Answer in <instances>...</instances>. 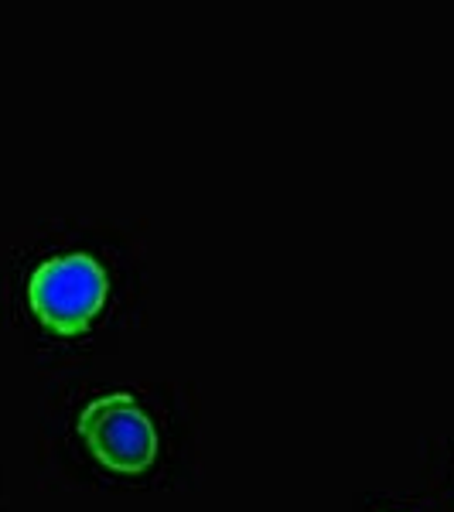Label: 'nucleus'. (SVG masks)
Here are the masks:
<instances>
[{"mask_svg": "<svg viewBox=\"0 0 454 512\" xmlns=\"http://www.w3.org/2000/svg\"><path fill=\"white\" fill-rule=\"evenodd\" d=\"M137 222L45 216L0 233V335L41 373H72L144 318Z\"/></svg>", "mask_w": 454, "mask_h": 512, "instance_id": "obj_1", "label": "nucleus"}, {"mask_svg": "<svg viewBox=\"0 0 454 512\" xmlns=\"http://www.w3.org/2000/svg\"><path fill=\"white\" fill-rule=\"evenodd\" d=\"M198 482V417L185 386L55 376L38 407V489L48 495L181 492Z\"/></svg>", "mask_w": 454, "mask_h": 512, "instance_id": "obj_2", "label": "nucleus"}, {"mask_svg": "<svg viewBox=\"0 0 454 512\" xmlns=\"http://www.w3.org/2000/svg\"><path fill=\"white\" fill-rule=\"evenodd\" d=\"M379 512H393V509H379Z\"/></svg>", "mask_w": 454, "mask_h": 512, "instance_id": "obj_3", "label": "nucleus"}]
</instances>
